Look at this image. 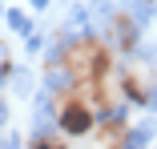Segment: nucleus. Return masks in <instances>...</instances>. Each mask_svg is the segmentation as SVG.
Returning a JSON list of instances; mask_svg holds the SVG:
<instances>
[{
  "instance_id": "1",
  "label": "nucleus",
  "mask_w": 157,
  "mask_h": 149,
  "mask_svg": "<svg viewBox=\"0 0 157 149\" xmlns=\"http://www.w3.org/2000/svg\"><path fill=\"white\" fill-rule=\"evenodd\" d=\"M60 65H65L69 81H97V77H113V56L101 40H73L65 44V52H60Z\"/></svg>"
},
{
  "instance_id": "2",
  "label": "nucleus",
  "mask_w": 157,
  "mask_h": 149,
  "mask_svg": "<svg viewBox=\"0 0 157 149\" xmlns=\"http://www.w3.org/2000/svg\"><path fill=\"white\" fill-rule=\"evenodd\" d=\"M117 89H121V97L125 101H133V105H145L153 97V73L141 69V65H125L117 73Z\"/></svg>"
}]
</instances>
